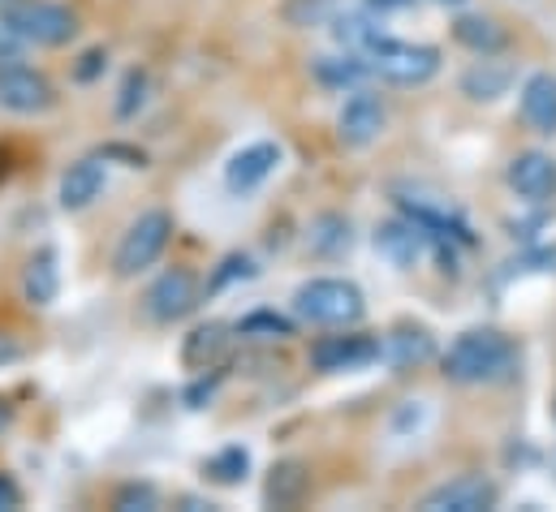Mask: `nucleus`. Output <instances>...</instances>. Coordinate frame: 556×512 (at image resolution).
<instances>
[{
    "mask_svg": "<svg viewBox=\"0 0 556 512\" xmlns=\"http://www.w3.org/2000/svg\"><path fill=\"white\" fill-rule=\"evenodd\" d=\"M514 362H518V349L496 328H470V332H462L448 345V354L440 358L444 380L457 387L501 384V380L514 375Z\"/></svg>",
    "mask_w": 556,
    "mask_h": 512,
    "instance_id": "nucleus-1",
    "label": "nucleus"
},
{
    "mask_svg": "<svg viewBox=\"0 0 556 512\" xmlns=\"http://www.w3.org/2000/svg\"><path fill=\"white\" fill-rule=\"evenodd\" d=\"M293 315L315 328H354L367 315V297L354 280L341 276H315L293 289Z\"/></svg>",
    "mask_w": 556,
    "mask_h": 512,
    "instance_id": "nucleus-2",
    "label": "nucleus"
},
{
    "mask_svg": "<svg viewBox=\"0 0 556 512\" xmlns=\"http://www.w3.org/2000/svg\"><path fill=\"white\" fill-rule=\"evenodd\" d=\"M0 30L30 48H65L78 35V13L56 0H4Z\"/></svg>",
    "mask_w": 556,
    "mask_h": 512,
    "instance_id": "nucleus-3",
    "label": "nucleus"
},
{
    "mask_svg": "<svg viewBox=\"0 0 556 512\" xmlns=\"http://www.w3.org/2000/svg\"><path fill=\"white\" fill-rule=\"evenodd\" d=\"M371 69V78L389 82V87H422L440 74V48L431 43H406V39H389L380 35L367 52H358Z\"/></svg>",
    "mask_w": 556,
    "mask_h": 512,
    "instance_id": "nucleus-4",
    "label": "nucleus"
},
{
    "mask_svg": "<svg viewBox=\"0 0 556 512\" xmlns=\"http://www.w3.org/2000/svg\"><path fill=\"white\" fill-rule=\"evenodd\" d=\"M173 216L164 212V207H151V212H142L139 220H130V229L122 233V242H117V251H113V271L122 276V280H135L142 276L147 267H155L160 255L168 251V242H173Z\"/></svg>",
    "mask_w": 556,
    "mask_h": 512,
    "instance_id": "nucleus-5",
    "label": "nucleus"
},
{
    "mask_svg": "<svg viewBox=\"0 0 556 512\" xmlns=\"http://www.w3.org/2000/svg\"><path fill=\"white\" fill-rule=\"evenodd\" d=\"M199 297H203L199 276H194L190 267H168V271H160V276L151 280V289L142 293V310H147L151 323L173 328V323H181V319L199 306Z\"/></svg>",
    "mask_w": 556,
    "mask_h": 512,
    "instance_id": "nucleus-6",
    "label": "nucleus"
},
{
    "mask_svg": "<svg viewBox=\"0 0 556 512\" xmlns=\"http://www.w3.org/2000/svg\"><path fill=\"white\" fill-rule=\"evenodd\" d=\"M56 104V87L43 69L22 65V61H0V108L13 117H39Z\"/></svg>",
    "mask_w": 556,
    "mask_h": 512,
    "instance_id": "nucleus-7",
    "label": "nucleus"
},
{
    "mask_svg": "<svg viewBox=\"0 0 556 512\" xmlns=\"http://www.w3.org/2000/svg\"><path fill=\"white\" fill-rule=\"evenodd\" d=\"M371 362H380V341L367 332H345L341 336H324L311 345V367L324 375H345V371H367Z\"/></svg>",
    "mask_w": 556,
    "mask_h": 512,
    "instance_id": "nucleus-8",
    "label": "nucleus"
},
{
    "mask_svg": "<svg viewBox=\"0 0 556 512\" xmlns=\"http://www.w3.org/2000/svg\"><path fill=\"white\" fill-rule=\"evenodd\" d=\"M280 159H285V151H280V142H273V138L247 142L242 151L229 155V164H225V185H229L233 194H251V190H260V185L277 172Z\"/></svg>",
    "mask_w": 556,
    "mask_h": 512,
    "instance_id": "nucleus-9",
    "label": "nucleus"
},
{
    "mask_svg": "<svg viewBox=\"0 0 556 512\" xmlns=\"http://www.w3.org/2000/svg\"><path fill=\"white\" fill-rule=\"evenodd\" d=\"M496 500H501V491H496L492 478H483V474H462V478H448V483H440L435 491H427V496H422V509L427 512H488V509H496Z\"/></svg>",
    "mask_w": 556,
    "mask_h": 512,
    "instance_id": "nucleus-10",
    "label": "nucleus"
},
{
    "mask_svg": "<svg viewBox=\"0 0 556 512\" xmlns=\"http://www.w3.org/2000/svg\"><path fill=\"white\" fill-rule=\"evenodd\" d=\"M384 121H389L384 100L371 95V91H354V95L345 100L341 117H337V138H341V146L363 151V146H371V142L384 133Z\"/></svg>",
    "mask_w": 556,
    "mask_h": 512,
    "instance_id": "nucleus-11",
    "label": "nucleus"
},
{
    "mask_svg": "<svg viewBox=\"0 0 556 512\" xmlns=\"http://www.w3.org/2000/svg\"><path fill=\"white\" fill-rule=\"evenodd\" d=\"M505 181L522 203H548L556 199V159L548 151H518L505 168Z\"/></svg>",
    "mask_w": 556,
    "mask_h": 512,
    "instance_id": "nucleus-12",
    "label": "nucleus"
},
{
    "mask_svg": "<svg viewBox=\"0 0 556 512\" xmlns=\"http://www.w3.org/2000/svg\"><path fill=\"white\" fill-rule=\"evenodd\" d=\"M104 190H109V164L100 155H87L61 172L56 203H61V212H87Z\"/></svg>",
    "mask_w": 556,
    "mask_h": 512,
    "instance_id": "nucleus-13",
    "label": "nucleus"
},
{
    "mask_svg": "<svg viewBox=\"0 0 556 512\" xmlns=\"http://www.w3.org/2000/svg\"><path fill=\"white\" fill-rule=\"evenodd\" d=\"M427 246H431V238L418 229L410 216L389 220V225L376 229V251H380V258H384L389 267H397V271L418 267V258L427 255Z\"/></svg>",
    "mask_w": 556,
    "mask_h": 512,
    "instance_id": "nucleus-14",
    "label": "nucleus"
},
{
    "mask_svg": "<svg viewBox=\"0 0 556 512\" xmlns=\"http://www.w3.org/2000/svg\"><path fill=\"white\" fill-rule=\"evenodd\" d=\"M22 297L30 306H39V310L61 297V255H56V246H39L35 255L26 258V267H22Z\"/></svg>",
    "mask_w": 556,
    "mask_h": 512,
    "instance_id": "nucleus-15",
    "label": "nucleus"
},
{
    "mask_svg": "<svg viewBox=\"0 0 556 512\" xmlns=\"http://www.w3.org/2000/svg\"><path fill=\"white\" fill-rule=\"evenodd\" d=\"M435 358V341L427 328H393L380 341V362H389L393 371H418Z\"/></svg>",
    "mask_w": 556,
    "mask_h": 512,
    "instance_id": "nucleus-16",
    "label": "nucleus"
},
{
    "mask_svg": "<svg viewBox=\"0 0 556 512\" xmlns=\"http://www.w3.org/2000/svg\"><path fill=\"white\" fill-rule=\"evenodd\" d=\"M518 108H522V121L535 133H556V74L540 69L522 82L518 91Z\"/></svg>",
    "mask_w": 556,
    "mask_h": 512,
    "instance_id": "nucleus-17",
    "label": "nucleus"
},
{
    "mask_svg": "<svg viewBox=\"0 0 556 512\" xmlns=\"http://www.w3.org/2000/svg\"><path fill=\"white\" fill-rule=\"evenodd\" d=\"M328 30H332V39H337L345 52H367V48L384 35L371 9H337L332 22H328Z\"/></svg>",
    "mask_w": 556,
    "mask_h": 512,
    "instance_id": "nucleus-18",
    "label": "nucleus"
},
{
    "mask_svg": "<svg viewBox=\"0 0 556 512\" xmlns=\"http://www.w3.org/2000/svg\"><path fill=\"white\" fill-rule=\"evenodd\" d=\"M225 349H229V328L225 323H199L181 345V362L190 371H212L225 358Z\"/></svg>",
    "mask_w": 556,
    "mask_h": 512,
    "instance_id": "nucleus-19",
    "label": "nucleus"
},
{
    "mask_svg": "<svg viewBox=\"0 0 556 512\" xmlns=\"http://www.w3.org/2000/svg\"><path fill=\"white\" fill-rule=\"evenodd\" d=\"M306 246H311V255L337 258V255H345V251L354 246V229H350V220H345V216L324 212V216H315V220H311Z\"/></svg>",
    "mask_w": 556,
    "mask_h": 512,
    "instance_id": "nucleus-20",
    "label": "nucleus"
},
{
    "mask_svg": "<svg viewBox=\"0 0 556 512\" xmlns=\"http://www.w3.org/2000/svg\"><path fill=\"white\" fill-rule=\"evenodd\" d=\"M306 491H311V474H306V465H298V461H280V465H273V474H268V491H264L273 509H293V504H302Z\"/></svg>",
    "mask_w": 556,
    "mask_h": 512,
    "instance_id": "nucleus-21",
    "label": "nucleus"
},
{
    "mask_svg": "<svg viewBox=\"0 0 556 512\" xmlns=\"http://www.w3.org/2000/svg\"><path fill=\"white\" fill-rule=\"evenodd\" d=\"M453 39H457L462 48L479 52V56H492V52L505 48V30H501L492 17H483V13H462V17L453 22Z\"/></svg>",
    "mask_w": 556,
    "mask_h": 512,
    "instance_id": "nucleus-22",
    "label": "nucleus"
},
{
    "mask_svg": "<svg viewBox=\"0 0 556 512\" xmlns=\"http://www.w3.org/2000/svg\"><path fill=\"white\" fill-rule=\"evenodd\" d=\"M509 82H514V69L501 65V61H488V56H483L475 69L462 74V91H466L470 100H483V104L501 100V95L509 91Z\"/></svg>",
    "mask_w": 556,
    "mask_h": 512,
    "instance_id": "nucleus-23",
    "label": "nucleus"
},
{
    "mask_svg": "<svg viewBox=\"0 0 556 512\" xmlns=\"http://www.w3.org/2000/svg\"><path fill=\"white\" fill-rule=\"evenodd\" d=\"M315 78L324 87H358V82L371 78V69H367V61L358 52H341V56H319L315 61Z\"/></svg>",
    "mask_w": 556,
    "mask_h": 512,
    "instance_id": "nucleus-24",
    "label": "nucleus"
},
{
    "mask_svg": "<svg viewBox=\"0 0 556 512\" xmlns=\"http://www.w3.org/2000/svg\"><path fill=\"white\" fill-rule=\"evenodd\" d=\"M247 470H251V452L242 444H229V448H220V452H212L203 461V474L212 483H220V487H238L247 478Z\"/></svg>",
    "mask_w": 556,
    "mask_h": 512,
    "instance_id": "nucleus-25",
    "label": "nucleus"
},
{
    "mask_svg": "<svg viewBox=\"0 0 556 512\" xmlns=\"http://www.w3.org/2000/svg\"><path fill=\"white\" fill-rule=\"evenodd\" d=\"M341 0H285V22L289 26H328Z\"/></svg>",
    "mask_w": 556,
    "mask_h": 512,
    "instance_id": "nucleus-26",
    "label": "nucleus"
},
{
    "mask_svg": "<svg viewBox=\"0 0 556 512\" xmlns=\"http://www.w3.org/2000/svg\"><path fill=\"white\" fill-rule=\"evenodd\" d=\"M238 336H260V341H285V336H293V323H289V319H280L277 310H255V315H247V319L238 323Z\"/></svg>",
    "mask_w": 556,
    "mask_h": 512,
    "instance_id": "nucleus-27",
    "label": "nucleus"
},
{
    "mask_svg": "<svg viewBox=\"0 0 556 512\" xmlns=\"http://www.w3.org/2000/svg\"><path fill=\"white\" fill-rule=\"evenodd\" d=\"M113 509H122V512H151V509H160V491H155L151 483H126V487L117 491Z\"/></svg>",
    "mask_w": 556,
    "mask_h": 512,
    "instance_id": "nucleus-28",
    "label": "nucleus"
},
{
    "mask_svg": "<svg viewBox=\"0 0 556 512\" xmlns=\"http://www.w3.org/2000/svg\"><path fill=\"white\" fill-rule=\"evenodd\" d=\"M238 276H242V280H251V276H255V263H251L247 255H229V258H225V263H220V271L212 276V289H225V284H233Z\"/></svg>",
    "mask_w": 556,
    "mask_h": 512,
    "instance_id": "nucleus-29",
    "label": "nucleus"
},
{
    "mask_svg": "<svg viewBox=\"0 0 556 512\" xmlns=\"http://www.w3.org/2000/svg\"><path fill=\"white\" fill-rule=\"evenodd\" d=\"M142 91H147V74H130L126 87H122V104H117V117H135V108H142Z\"/></svg>",
    "mask_w": 556,
    "mask_h": 512,
    "instance_id": "nucleus-30",
    "label": "nucleus"
},
{
    "mask_svg": "<svg viewBox=\"0 0 556 512\" xmlns=\"http://www.w3.org/2000/svg\"><path fill=\"white\" fill-rule=\"evenodd\" d=\"M13 509H22V487L9 474H0V512H13Z\"/></svg>",
    "mask_w": 556,
    "mask_h": 512,
    "instance_id": "nucleus-31",
    "label": "nucleus"
},
{
    "mask_svg": "<svg viewBox=\"0 0 556 512\" xmlns=\"http://www.w3.org/2000/svg\"><path fill=\"white\" fill-rule=\"evenodd\" d=\"M17 358H22V341H17L13 332L0 328V367H13Z\"/></svg>",
    "mask_w": 556,
    "mask_h": 512,
    "instance_id": "nucleus-32",
    "label": "nucleus"
},
{
    "mask_svg": "<svg viewBox=\"0 0 556 512\" xmlns=\"http://www.w3.org/2000/svg\"><path fill=\"white\" fill-rule=\"evenodd\" d=\"M104 61H109V56H104L100 48H96V52H87V56H83V65H78V78H83V82H91V78L104 69Z\"/></svg>",
    "mask_w": 556,
    "mask_h": 512,
    "instance_id": "nucleus-33",
    "label": "nucleus"
},
{
    "mask_svg": "<svg viewBox=\"0 0 556 512\" xmlns=\"http://www.w3.org/2000/svg\"><path fill=\"white\" fill-rule=\"evenodd\" d=\"M415 0H363V9H371V13H389V9H410Z\"/></svg>",
    "mask_w": 556,
    "mask_h": 512,
    "instance_id": "nucleus-34",
    "label": "nucleus"
},
{
    "mask_svg": "<svg viewBox=\"0 0 556 512\" xmlns=\"http://www.w3.org/2000/svg\"><path fill=\"white\" fill-rule=\"evenodd\" d=\"M13 43H17V39H13V35H4V30H0V61H9V56H13Z\"/></svg>",
    "mask_w": 556,
    "mask_h": 512,
    "instance_id": "nucleus-35",
    "label": "nucleus"
},
{
    "mask_svg": "<svg viewBox=\"0 0 556 512\" xmlns=\"http://www.w3.org/2000/svg\"><path fill=\"white\" fill-rule=\"evenodd\" d=\"M431 4H440V9H462L466 0H431Z\"/></svg>",
    "mask_w": 556,
    "mask_h": 512,
    "instance_id": "nucleus-36",
    "label": "nucleus"
},
{
    "mask_svg": "<svg viewBox=\"0 0 556 512\" xmlns=\"http://www.w3.org/2000/svg\"><path fill=\"white\" fill-rule=\"evenodd\" d=\"M4 422H9V413H4V400H0V426H4Z\"/></svg>",
    "mask_w": 556,
    "mask_h": 512,
    "instance_id": "nucleus-37",
    "label": "nucleus"
}]
</instances>
